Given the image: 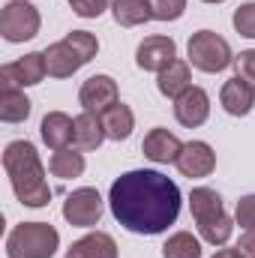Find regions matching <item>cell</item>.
Returning a JSON list of instances; mask_svg holds the SVG:
<instances>
[{
    "label": "cell",
    "mask_w": 255,
    "mask_h": 258,
    "mask_svg": "<svg viewBox=\"0 0 255 258\" xmlns=\"http://www.w3.org/2000/svg\"><path fill=\"white\" fill-rule=\"evenodd\" d=\"M180 189L156 168H135L120 174L108 189L114 219L132 234H162L180 216Z\"/></svg>",
    "instance_id": "cell-1"
},
{
    "label": "cell",
    "mask_w": 255,
    "mask_h": 258,
    "mask_svg": "<svg viewBox=\"0 0 255 258\" xmlns=\"http://www.w3.org/2000/svg\"><path fill=\"white\" fill-rule=\"evenodd\" d=\"M3 168L9 174L12 192L24 207H45L51 201V186L45 180V165L27 138L9 141L3 150Z\"/></svg>",
    "instance_id": "cell-2"
},
{
    "label": "cell",
    "mask_w": 255,
    "mask_h": 258,
    "mask_svg": "<svg viewBox=\"0 0 255 258\" xmlns=\"http://www.w3.org/2000/svg\"><path fill=\"white\" fill-rule=\"evenodd\" d=\"M60 234L51 222H21L6 234V258H51Z\"/></svg>",
    "instance_id": "cell-3"
},
{
    "label": "cell",
    "mask_w": 255,
    "mask_h": 258,
    "mask_svg": "<svg viewBox=\"0 0 255 258\" xmlns=\"http://www.w3.org/2000/svg\"><path fill=\"white\" fill-rule=\"evenodd\" d=\"M186 57H189V66L213 75V72H222L234 63V54H231V45L228 39H222L219 33L213 30H198L192 33L189 42H186Z\"/></svg>",
    "instance_id": "cell-4"
},
{
    "label": "cell",
    "mask_w": 255,
    "mask_h": 258,
    "mask_svg": "<svg viewBox=\"0 0 255 258\" xmlns=\"http://www.w3.org/2000/svg\"><path fill=\"white\" fill-rule=\"evenodd\" d=\"M42 15L30 0H9L0 12V33L6 42H27L39 33Z\"/></svg>",
    "instance_id": "cell-5"
},
{
    "label": "cell",
    "mask_w": 255,
    "mask_h": 258,
    "mask_svg": "<svg viewBox=\"0 0 255 258\" xmlns=\"http://www.w3.org/2000/svg\"><path fill=\"white\" fill-rule=\"evenodd\" d=\"M102 210H105L102 207V195L96 192L93 186H81V189L69 192L63 201V219L69 225H75V228H93V225H99Z\"/></svg>",
    "instance_id": "cell-6"
},
{
    "label": "cell",
    "mask_w": 255,
    "mask_h": 258,
    "mask_svg": "<svg viewBox=\"0 0 255 258\" xmlns=\"http://www.w3.org/2000/svg\"><path fill=\"white\" fill-rule=\"evenodd\" d=\"M45 75H48L45 54L42 51H27L24 57L0 66V87H18V90H24V87L39 84Z\"/></svg>",
    "instance_id": "cell-7"
},
{
    "label": "cell",
    "mask_w": 255,
    "mask_h": 258,
    "mask_svg": "<svg viewBox=\"0 0 255 258\" xmlns=\"http://www.w3.org/2000/svg\"><path fill=\"white\" fill-rule=\"evenodd\" d=\"M78 102L84 111H108L114 102H120V93H117V81L111 75H90L81 90H78Z\"/></svg>",
    "instance_id": "cell-8"
},
{
    "label": "cell",
    "mask_w": 255,
    "mask_h": 258,
    "mask_svg": "<svg viewBox=\"0 0 255 258\" xmlns=\"http://www.w3.org/2000/svg\"><path fill=\"white\" fill-rule=\"evenodd\" d=\"M177 60V45L171 36H147L138 48H135V63L144 72H162L165 66Z\"/></svg>",
    "instance_id": "cell-9"
},
{
    "label": "cell",
    "mask_w": 255,
    "mask_h": 258,
    "mask_svg": "<svg viewBox=\"0 0 255 258\" xmlns=\"http://www.w3.org/2000/svg\"><path fill=\"white\" fill-rule=\"evenodd\" d=\"M174 117H177L180 126H186V129L207 123V117H210V96H207V90L195 87V84L189 90H183L174 99Z\"/></svg>",
    "instance_id": "cell-10"
},
{
    "label": "cell",
    "mask_w": 255,
    "mask_h": 258,
    "mask_svg": "<svg viewBox=\"0 0 255 258\" xmlns=\"http://www.w3.org/2000/svg\"><path fill=\"white\" fill-rule=\"evenodd\" d=\"M174 165H177V171H180L183 177H189V180L207 177V174H213V168H216V153H213V147H210L207 141H186Z\"/></svg>",
    "instance_id": "cell-11"
},
{
    "label": "cell",
    "mask_w": 255,
    "mask_h": 258,
    "mask_svg": "<svg viewBox=\"0 0 255 258\" xmlns=\"http://www.w3.org/2000/svg\"><path fill=\"white\" fill-rule=\"evenodd\" d=\"M180 150H183L180 138H177L174 132L162 129V126L150 129V132L144 135V141H141V153H144L150 162H156V165H171V162H177Z\"/></svg>",
    "instance_id": "cell-12"
},
{
    "label": "cell",
    "mask_w": 255,
    "mask_h": 258,
    "mask_svg": "<svg viewBox=\"0 0 255 258\" xmlns=\"http://www.w3.org/2000/svg\"><path fill=\"white\" fill-rule=\"evenodd\" d=\"M219 102L231 117H246L255 108V87L243 75H231L219 90Z\"/></svg>",
    "instance_id": "cell-13"
},
{
    "label": "cell",
    "mask_w": 255,
    "mask_h": 258,
    "mask_svg": "<svg viewBox=\"0 0 255 258\" xmlns=\"http://www.w3.org/2000/svg\"><path fill=\"white\" fill-rule=\"evenodd\" d=\"M39 135L51 150H63L75 138V117H69L66 111H48L39 123Z\"/></svg>",
    "instance_id": "cell-14"
},
{
    "label": "cell",
    "mask_w": 255,
    "mask_h": 258,
    "mask_svg": "<svg viewBox=\"0 0 255 258\" xmlns=\"http://www.w3.org/2000/svg\"><path fill=\"white\" fill-rule=\"evenodd\" d=\"M63 258H117V243L105 231H90L81 240H75Z\"/></svg>",
    "instance_id": "cell-15"
},
{
    "label": "cell",
    "mask_w": 255,
    "mask_h": 258,
    "mask_svg": "<svg viewBox=\"0 0 255 258\" xmlns=\"http://www.w3.org/2000/svg\"><path fill=\"white\" fill-rule=\"evenodd\" d=\"M192 87V66L189 60H174L171 66H165L159 75H156V90L162 93V96H168V99H177L183 90H189Z\"/></svg>",
    "instance_id": "cell-16"
},
{
    "label": "cell",
    "mask_w": 255,
    "mask_h": 258,
    "mask_svg": "<svg viewBox=\"0 0 255 258\" xmlns=\"http://www.w3.org/2000/svg\"><path fill=\"white\" fill-rule=\"evenodd\" d=\"M42 54H45V66H48V75H51V78H69V75H75V72L84 66L81 57L72 51V45H69L66 39L51 42Z\"/></svg>",
    "instance_id": "cell-17"
},
{
    "label": "cell",
    "mask_w": 255,
    "mask_h": 258,
    "mask_svg": "<svg viewBox=\"0 0 255 258\" xmlns=\"http://www.w3.org/2000/svg\"><path fill=\"white\" fill-rule=\"evenodd\" d=\"M105 138H108V135H105V126H102V114H96V111H81V114L75 117V138H72V144H75L78 150H96Z\"/></svg>",
    "instance_id": "cell-18"
},
{
    "label": "cell",
    "mask_w": 255,
    "mask_h": 258,
    "mask_svg": "<svg viewBox=\"0 0 255 258\" xmlns=\"http://www.w3.org/2000/svg\"><path fill=\"white\" fill-rule=\"evenodd\" d=\"M87 168L84 162V153L78 147H63V150H54L51 159H48V171L60 180H72V177H81Z\"/></svg>",
    "instance_id": "cell-19"
},
{
    "label": "cell",
    "mask_w": 255,
    "mask_h": 258,
    "mask_svg": "<svg viewBox=\"0 0 255 258\" xmlns=\"http://www.w3.org/2000/svg\"><path fill=\"white\" fill-rule=\"evenodd\" d=\"M102 126H105V135L111 141H126L135 129V114L132 108L123 105V102H114L108 111H102Z\"/></svg>",
    "instance_id": "cell-20"
},
{
    "label": "cell",
    "mask_w": 255,
    "mask_h": 258,
    "mask_svg": "<svg viewBox=\"0 0 255 258\" xmlns=\"http://www.w3.org/2000/svg\"><path fill=\"white\" fill-rule=\"evenodd\" d=\"M189 210H192L195 225L198 222H207V219L225 213L222 210V195L216 192V189H210V186H195L189 192Z\"/></svg>",
    "instance_id": "cell-21"
},
{
    "label": "cell",
    "mask_w": 255,
    "mask_h": 258,
    "mask_svg": "<svg viewBox=\"0 0 255 258\" xmlns=\"http://www.w3.org/2000/svg\"><path fill=\"white\" fill-rule=\"evenodd\" d=\"M30 99L18 87H0V120L3 123H21L30 117Z\"/></svg>",
    "instance_id": "cell-22"
},
{
    "label": "cell",
    "mask_w": 255,
    "mask_h": 258,
    "mask_svg": "<svg viewBox=\"0 0 255 258\" xmlns=\"http://www.w3.org/2000/svg\"><path fill=\"white\" fill-rule=\"evenodd\" d=\"M111 15L120 27H138L153 18L150 0H111Z\"/></svg>",
    "instance_id": "cell-23"
},
{
    "label": "cell",
    "mask_w": 255,
    "mask_h": 258,
    "mask_svg": "<svg viewBox=\"0 0 255 258\" xmlns=\"http://www.w3.org/2000/svg\"><path fill=\"white\" fill-rule=\"evenodd\" d=\"M198 234L210 246H225L231 240V234H234V219L228 213H219V216H213L207 222H198Z\"/></svg>",
    "instance_id": "cell-24"
},
{
    "label": "cell",
    "mask_w": 255,
    "mask_h": 258,
    "mask_svg": "<svg viewBox=\"0 0 255 258\" xmlns=\"http://www.w3.org/2000/svg\"><path fill=\"white\" fill-rule=\"evenodd\" d=\"M162 258H201V240L192 231H174L162 243Z\"/></svg>",
    "instance_id": "cell-25"
},
{
    "label": "cell",
    "mask_w": 255,
    "mask_h": 258,
    "mask_svg": "<svg viewBox=\"0 0 255 258\" xmlns=\"http://www.w3.org/2000/svg\"><path fill=\"white\" fill-rule=\"evenodd\" d=\"M63 39L72 45V51L81 57V63H90L96 57V51H99V39L90 30H69Z\"/></svg>",
    "instance_id": "cell-26"
},
{
    "label": "cell",
    "mask_w": 255,
    "mask_h": 258,
    "mask_svg": "<svg viewBox=\"0 0 255 258\" xmlns=\"http://www.w3.org/2000/svg\"><path fill=\"white\" fill-rule=\"evenodd\" d=\"M231 24H234V30H237L240 36L255 39V0H249V3H240V6L234 9Z\"/></svg>",
    "instance_id": "cell-27"
},
{
    "label": "cell",
    "mask_w": 255,
    "mask_h": 258,
    "mask_svg": "<svg viewBox=\"0 0 255 258\" xmlns=\"http://www.w3.org/2000/svg\"><path fill=\"white\" fill-rule=\"evenodd\" d=\"M150 12L156 21H177L186 12V0H150Z\"/></svg>",
    "instance_id": "cell-28"
},
{
    "label": "cell",
    "mask_w": 255,
    "mask_h": 258,
    "mask_svg": "<svg viewBox=\"0 0 255 258\" xmlns=\"http://www.w3.org/2000/svg\"><path fill=\"white\" fill-rule=\"evenodd\" d=\"M234 225H240L243 231H255V192L243 195L234 207Z\"/></svg>",
    "instance_id": "cell-29"
},
{
    "label": "cell",
    "mask_w": 255,
    "mask_h": 258,
    "mask_svg": "<svg viewBox=\"0 0 255 258\" xmlns=\"http://www.w3.org/2000/svg\"><path fill=\"white\" fill-rule=\"evenodd\" d=\"M69 6L78 18H99L111 6V0H69Z\"/></svg>",
    "instance_id": "cell-30"
},
{
    "label": "cell",
    "mask_w": 255,
    "mask_h": 258,
    "mask_svg": "<svg viewBox=\"0 0 255 258\" xmlns=\"http://www.w3.org/2000/svg\"><path fill=\"white\" fill-rule=\"evenodd\" d=\"M234 60H237V75H243V78H246V81L255 87V48L240 51Z\"/></svg>",
    "instance_id": "cell-31"
},
{
    "label": "cell",
    "mask_w": 255,
    "mask_h": 258,
    "mask_svg": "<svg viewBox=\"0 0 255 258\" xmlns=\"http://www.w3.org/2000/svg\"><path fill=\"white\" fill-rule=\"evenodd\" d=\"M234 249H237L240 258H255V231H243Z\"/></svg>",
    "instance_id": "cell-32"
},
{
    "label": "cell",
    "mask_w": 255,
    "mask_h": 258,
    "mask_svg": "<svg viewBox=\"0 0 255 258\" xmlns=\"http://www.w3.org/2000/svg\"><path fill=\"white\" fill-rule=\"evenodd\" d=\"M213 258H240V255H237V249L231 246V249H216V252H213Z\"/></svg>",
    "instance_id": "cell-33"
},
{
    "label": "cell",
    "mask_w": 255,
    "mask_h": 258,
    "mask_svg": "<svg viewBox=\"0 0 255 258\" xmlns=\"http://www.w3.org/2000/svg\"><path fill=\"white\" fill-rule=\"evenodd\" d=\"M201 3H225V0H201Z\"/></svg>",
    "instance_id": "cell-34"
}]
</instances>
